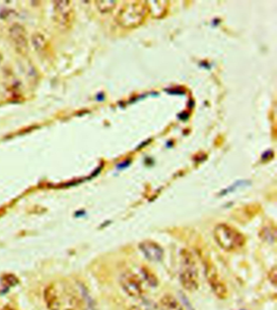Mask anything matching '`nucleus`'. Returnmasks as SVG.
Masks as SVG:
<instances>
[{
  "label": "nucleus",
  "mask_w": 277,
  "mask_h": 310,
  "mask_svg": "<svg viewBox=\"0 0 277 310\" xmlns=\"http://www.w3.org/2000/svg\"><path fill=\"white\" fill-rule=\"evenodd\" d=\"M139 250L148 260L160 263L164 256V251L160 244L152 240H145L138 245Z\"/></svg>",
  "instance_id": "nucleus-5"
},
{
  "label": "nucleus",
  "mask_w": 277,
  "mask_h": 310,
  "mask_svg": "<svg viewBox=\"0 0 277 310\" xmlns=\"http://www.w3.org/2000/svg\"><path fill=\"white\" fill-rule=\"evenodd\" d=\"M44 302L49 310H60L61 308L60 299L58 292L54 286L49 285L44 293Z\"/></svg>",
  "instance_id": "nucleus-8"
},
{
  "label": "nucleus",
  "mask_w": 277,
  "mask_h": 310,
  "mask_svg": "<svg viewBox=\"0 0 277 310\" xmlns=\"http://www.w3.org/2000/svg\"><path fill=\"white\" fill-rule=\"evenodd\" d=\"M142 310V309L140 308V307H138V306H131V307H130V310Z\"/></svg>",
  "instance_id": "nucleus-16"
},
{
  "label": "nucleus",
  "mask_w": 277,
  "mask_h": 310,
  "mask_svg": "<svg viewBox=\"0 0 277 310\" xmlns=\"http://www.w3.org/2000/svg\"><path fill=\"white\" fill-rule=\"evenodd\" d=\"M213 237L217 245L224 251H236L246 245L244 235L230 224H219L216 226Z\"/></svg>",
  "instance_id": "nucleus-1"
},
{
  "label": "nucleus",
  "mask_w": 277,
  "mask_h": 310,
  "mask_svg": "<svg viewBox=\"0 0 277 310\" xmlns=\"http://www.w3.org/2000/svg\"><path fill=\"white\" fill-rule=\"evenodd\" d=\"M72 310V309H68V310Z\"/></svg>",
  "instance_id": "nucleus-18"
},
{
  "label": "nucleus",
  "mask_w": 277,
  "mask_h": 310,
  "mask_svg": "<svg viewBox=\"0 0 277 310\" xmlns=\"http://www.w3.org/2000/svg\"><path fill=\"white\" fill-rule=\"evenodd\" d=\"M169 93H171V94H180V95H183V94H184V91H174V90H172V91H168Z\"/></svg>",
  "instance_id": "nucleus-15"
},
{
  "label": "nucleus",
  "mask_w": 277,
  "mask_h": 310,
  "mask_svg": "<svg viewBox=\"0 0 277 310\" xmlns=\"http://www.w3.org/2000/svg\"><path fill=\"white\" fill-rule=\"evenodd\" d=\"M143 277L145 279L146 281L149 284L150 286L156 287L158 285V280L154 276V274L152 271H149L148 268H143L142 269Z\"/></svg>",
  "instance_id": "nucleus-11"
},
{
  "label": "nucleus",
  "mask_w": 277,
  "mask_h": 310,
  "mask_svg": "<svg viewBox=\"0 0 277 310\" xmlns=\"http://www.w3.org/2000/svg\"><path fill=\"white\" fill-rule=\"evenodd\" d=\"M204 271L208 284L214 295L220 299H226L228 296L227 287L220 276L216 267L209 261H205Z\"/></svg>",
  "instance_id": "nucleus-3"
},
{
  "label": "nucleus",
  "mask_w": 277,
  "mask_h": 310,
  "mask_svg": "<svg viewBox=\"0 0 277 310\" xmlns=\"http://www.w3.org/2000/svg\"><path fill=\"white\" fill-rule=\"evenodd\" d=\"M9 36L18 50L24 51L28 48L27 33L24 27L19 24H15L9 29Z\"/></svg>",
  "instance_id": "nucleus-6"
},
{
  "label": "nucleus",
  "mask_w": 277,
  "mask_h": 310,
  "mask_svg": "<svg viewBox=\"0 0 277 310\" xmlns=\"http://www.w3.org/2000/svg\"><path fill=\"white\" fill-rule=\"evenodd\" d=\"M120 284L128 297L140 299L144 295V289L140 278L131 271L122 274L120 278Z\"/></svg>",
  "instance_id": "nucleus-4"
},
{
  "label": "nucleus",
  "mask_w": 277,
  "mask_h": 310,
  "mask_svg": "<svg viewBox=\"0 0 277 310\" xmlns=\"http://www.w3.org/2000/svg\"><path fill=\"white\" fill-rule=\"evenodd\" d=\"M188 114H186V113H182V114L179 115V118H180V119H182V120H186V119H188Z\"/></svg>",
  "instance_id": "nucleus-14"
},
{
  "label": "nucleus",
  "mask_w": 277,
  "mask_h": 310,
  "mask_svg": "<svg viewBox=\"0 0 277 310\" xmlns=\"http://www.w3.org/2000/svg\"><path fill=\"white\" fill-rule=\"evenodd\" d=\"M56 18L60 24H67L72 15V6L70 1L54 2Z\"/></svg>",
  "instance_id": "nucleus-7"
},
{
  "label": "nucleus",
  "mask_w": 277,
  "mask_h": 310,
  "mask_svg": "<svg viewBox=\"0 0 277 310\" xmlns=\"http://www.w3.org/2000/svg\"><path fill=\"white\" fill-rule=\"evenodd\" d=\"M269 280L273 286L276 285L277 271L276 267H273L268 274Z\"/></svg>",
  "instance_id": "nucleus-13"
},
{
  "label": "nucleus",
  "mask_w": 277,
  "mask_h": 310,
  "mask_svg": "<svg viewBox=\"0 0 277 310\" xmlns=\"http://www.w3.org/2000/svg\"><path fill=\"white\" fill-rule=\"evenodd\" d=\"M98 8L100 9V11L102 12H106V11H110V9L112 8L113 2H110V1H98L97 2Z\"/></svg>",
  "instance_id": "nucleus-12"
},
{
  "label": "nucleus",
  "mask_w": 277,
  "mask_h": 310,
  "mask_svg": "<svg viewBox=\"0 0 277 310\" xmlns=\"http://www.w3.org/2000/svg\"><path fill=\"white\" fill-rule=\"evenodd\" d=\"M180 263L179 279L182 286L190 293L197 291L200 288V275L196 261L190 250L184 249L180 251Z\"/></svg>",
  "instance_id": "nucleus-2"
},
{
  "label": "nucleus",
  "mask_w": 277,
  "mask_h": 310,
  "mask_svg": "<svg viewBox=\"0 0 277 310\" xmlns=\"http://www.w3.org/2000/svg\"><path fill=\"white\" fill-rule=\"evenodd\" d=\"M160 306L161 310H184L178 300L170 294L164 295L161 298Z\"/></svg>",
  "instance_id": "nucleus-9"
},
{
  "label": "nucleus",
  "mask_w": 277,
  "mask_h": 310,
  "mask_svg": "<svg viewBox=\"0 0 277 310\" xmlns=\"http://www.w3.org/2000/svg\"><path fill=\"white\" fill-rule=\"evenodd\" d=\"M32 45L34 46L35 49L37 50H44L46 47V41L44 35L41 33H35L32 37Z\"/></svg>",
  "instance_id": "nucleus-10"
},
{
  "label": "nucleus",
  "mask_w": 277,
  "mask_h": 310,
  "mask_svg": "<svg viewBox=\"0 0 277 310\" xmlns=\"http://www.w3.org/2000/svg\"><path fill=\"white\" fill-rule=\"evenodd\" d=\"M1 61H2V56H1V54H0V63H1Z\"/></svg>",
  "instance_id": "nucleus-17"
}]
</instances>
